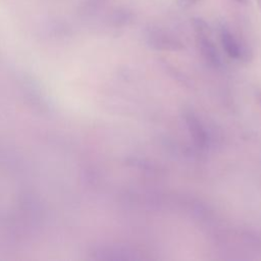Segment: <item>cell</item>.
I'll return each mask as SVG.
<instances>
[{
  "instance_id": "1",
  "label": "cell",
  "mask_w": 261,
  "mask_h": 261,
  "mask_svg": "<svg viewBox=\"0 0 261 261\" xmlns=\"http://www.w3.org/2000/svg\"><path fill=\"white\" fill-rule=\"evenodd\" d=\"M146 40L149 46L156 50L175 51L184 48V44L175 35L158 27H151L146 31Z\"/></svg>"
},
{
  "instance_id": "2",
  "label": "cell",
  "mask_w": 261,
  "mask_h": 261,
  "mask_svg": "<svg viewBox=\"0 0 261 261\" xmlns=\"http://www.w3.org/2000/svg\"><path fill=\"white\" fill-rule=\"evenodd\" d=\"M220 42L225 53L233 59H242L247 54V49L239 39L229 31L228 28L222 25L219 31Z\"/></svg>"
},
{
  "instance_id": "3",
  "label": "cell",
  "mask_w": 261,
  "mask_h": 261,
  "mask_svg": "<svg viewBox=\"0 0 261 261\" xmlns=\"http://www.w3.org/2000/svg\"><path fill=\"white\" fill-rule=\"evenodd\" d=\"M196 36L198 47L206 61L210 63L212 66H219L221 62L220 57L216 49V46L211 39L210 33H196Z\"/></svg>"
},
{
  "instance_id": "4",
  "label": "cell",
  "mask_w": 261,
  "mask_h": 261,
  "mask_svg": "<svg viewBox=\"0 0 261 261\" xmlns=\"http://www.w3.org/2000/svg\"><path fill=\"white\" fill-rule=\"evenodd\" d=\"M185 120L195 144L201 148L206 146L207 133L196 114H194L192 111L185 112Z\"/></svg>"
},
{
  "instance_id": "5",
  "label": "cell",
  "mask_w": 261,
  "mask_h": 261,
  "mask_svg": "<svg viewBox=\"0 0 261 261\" xmlns=\"http://www.w3.org/2000/svg\"><path fill=\"white\" fill-rule=\"evenodd\" d=\"M134 18V14L125 7H119L115 9L110 15V21L114 25H125L129 23Z\"/></svg>"
},
{
  "instance_id": "6",
  "label": "cell",
  "mask_w": 261,
  "mask_h": 261,
  "mask_svg": "<svg viewBox=\"0 0 261 261\" xmlns=\"http://www.w3.org/2000/svg\"><path fill=\"white\" fill-rule=\"evenodd\" d=\"M109 0H86L82 6V13L83 14H93L100 8H102Z\"/></svg>"
},
{
  "instance_id": "7",
  "label": "cell",
  "mask_w": 261,
  "mask_h": 261,
  "mask_svg": "<svg viewBox=\"0 0 261 261\" xmlns=\"http://www.w3.org/2000/svg\"><path fill=\"white\" fill-rule=\"evenodd\" d=\"M202 0H179L180 4L184 5V6H190V5H193V4H196L198 2H201Z\"/></svg>"
},
{
  "instance_id": "8",
  "label": "cell",
  "mask_w": 261,
  "mask_h": 261,
  "mask_svg": "<svg viewBox=\"0 0 261 261\" xmlns=\"http://www.w3.org/2000/svg\"><path fill=\"white\" fill-rule=\"evenodd\" d=\"M234 1L238 2V3H240V4H246V3H248L249 0H234Z\"/></svg>"
},
{
  "instance_id": "9",
  "label": "cell",
  "mask_w": 261,
  "mask_h": 261,
  "mask_svg": "<svg viewBox=\"0 0 261 261\" xmlns=\"http://www.w3.org/2000/svg\"><path fill=\"white\" fill-rule=\"evenodd\" d=\"M257 2H258V5H259V7L261 8V0H257Z\"/></svg>"
},
{
  "instance_id": "10",
  "label": "cell",
  "mask_w": 261,
  "mask_h": 261,
  "mask_svg": "<svg viewBox=\"0 0 261 261\" xmlns=\"http://www.w3.org/2000/svg\"><path fill=\"white\" fill-rule=\"evenodd\" d=\"M260 101H261V97H260Z\"/></svg>"
}]
</instances>
